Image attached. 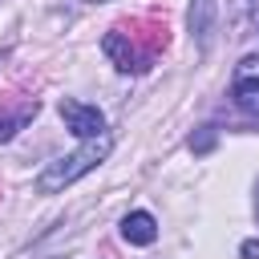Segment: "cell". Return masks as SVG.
Segmentation results:
<instances>
[{
  "label": "cell",
  "mask_w": 259,
  "mask_h": 259,
  "mask_svg": "<svg viewBox=\"0 0 259 259\" xmlns=\"http://www.w3.org/2000/svg\"><path fill=\"white\" fill-rule=\"evenodd\" d=\"M89 4H97V0H89Z\"/></svg>",
  "instance_id": "30bf717a"
},
{
  "label": "cell",
  "mask_w": 259,
  "mask_h": 259,
  "mask_svg": "<svg viewBox=\"0 0 259 259\" xmlns=\"http://www.w3.org/2000/svg\"><path fill=\"white\" fill-rule=\"evenodd\" d=\"M109 150H113V138H109V134H101V138H85L73 154L53 158V162L40 170L36 190H40V194H57V190H65L69 182H77L81 174H89L93 166H101V162L109 158Z\"/></svg>",
  "instance_id": "7a4b0ae2"
},
{
  "label": "cell",
  "mask_w": 259,
  "mask_h": 259,
  "mask_svg": "<svg viewBox=\"0 0 259 259\" xmlns=\"http://www.w3.org/2000/svg\"><path fill=\"white\" fill-rule=\"evenodd\" d=\"M61 117H65V125H69L77 138H101V134H105V113H101L97 105H85V101L65 97V101H61Z\"/></svg>",
  "instance_id": "277c9868"
},
{
  "label": "cell",
  "mask_w": 259,
  "mask_h": 259,
  "mask_svg": "<svg viewBox=\"0 0 259 259\" xmlns=\"http://www.w3.org/2000/svg\"><path fill=\"white\" fill-rule=\"evenodd\" d=\"M239 255H243V259H259V239H247V243L239 247Z\"/></svg>",
  "instance_id": "9c48e42d"
},
{
  "label": "cell",
  "mask_w": 259,
  "mask_h": 259,
  "mask_svg": "<svg viewBox=\"0 0 259 259\" xmlns=\"http://www.w3.org/2000/svg\"><path fill=\"white\" fill-rule=\"evenodd\" d=\"M162 45H166V24H158V20H150L146 32H138V24H134V28H109L105 40H101L105 57H109L121 73H146V69L158 61Z\"/></svg>",
  "instance_id": "6da1fadb"
},
{
  "label": "cell",
  "mask_w": 259,
  "mask_h": 259,
  "mask_svg": "<svg viewBox=\"0 0 259 259\" xmlns=\"http://www.w3.org/2000/svg\"><path fill=\"white\" fill-rule=\"evenodd\" d=\"M190 32H194L198 49H210V32H214V0H194V4H190Z\"/></svg>",
  "instance_id": "52a82bcc"
},
{
  "label": "cell",
  "mask_w": 259,
  "mask_h": 259,
  "mask_svg": "<svg viewBox=\"0 0 259 259\" xmlns=\"http://www.w3.org/2000/svg\"><path fill=\"white\" fill-rule=\"evenodd\" d=\"M210 146H214V130H210V125H202V130L190 138V150H194V154H206Z\"/></svg>",
  "instance_id": "ba28073f"
},
{
  "label": "cell",
  "mask_w": 259,
  "mask_h": 259,
  "mask_svg": "<svg viewBox=\"0 0 259 259\" xmlns=\"http://www.w3.org/2000/svg\"><path fill=\"white\" fill-rule=\"evenodd\" d=\"M231 101H235L247 117H259V53H255V57H243V61L235 65Z\"/></svg>",
  "instance_id": "3957f363"
},
{
  "label": "cell",
  "mask_w": 259,
  "mask_h": 259,
  "mask_svg": "<svg viewBox=\"0 0 259 259\" xmlns=\"http://www.w3.org/2000/svg\"><path fill=\"white\" fill-rule=\"evenodd\" d=\"M121 235H125V243L150 247V243L158 239V223H154V214H146V210H134V214H125V219H121Z\"/></svg>",
  "instance_id": "8992f818"
},
{
  "label": "cell",
  "mask_w": 259,
  "mask_h": 259,
  "mask_svg": "<svg viewBox=\"0 0 259 259\" xmlns=\"http://www.w3.org/2000/svg\"><path fill=\"white\" fill-rule=\"evenodd\" d=\"M36 97H0V142H12L24 121L36 117Z\"/></svg>",
  "instance_id": "5b68a950"
}]
</instances>
